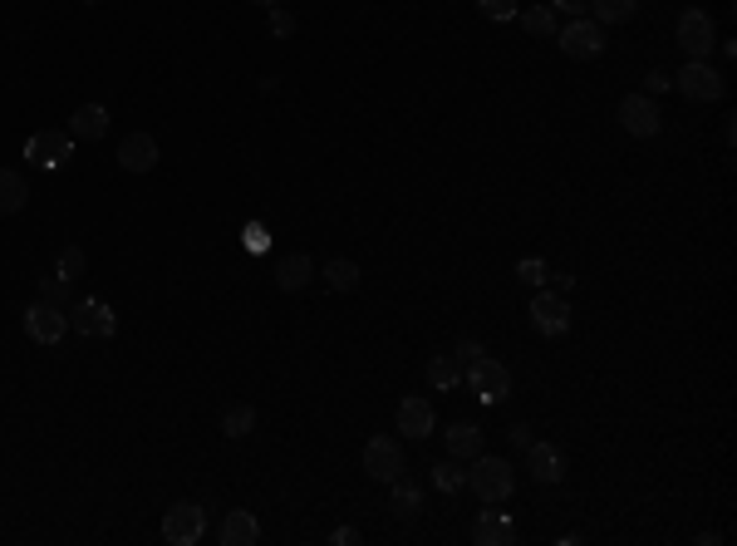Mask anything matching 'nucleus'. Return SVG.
Returning <instances> with one entry per match:
<instances>
[{
	"instance_id": "1",
	"label": "nucleus",
	"mask_w": 737,
	"mask_h": 546,
	"mask_svg": "<svg viewBox=\"0 0 737 546\" xmlns=\"http://www.w3.org/2000/svg\"><path fill=\"white\" fill-rule=\"evenodd\" d=\"M467 487L482 497V502H507L516 492V473H511L507 458H492V453H477L472 468H467Z\"/></svg>"
},
{
	"instance_id": "2",
	"label": "nucleus",
	"mask_w": 737,
	"mask_h": 546,
	"mask_svg": "<svg viewBox=\"0 0 737 546\" xmlns=\"http://www.w3.org/2000/svg\"><path fill=\"white\" fill-rule=\"evenodd\" d=\"M462 384L472 389V399L497 404V399H507L511 394V369L502 360H492V355H477V360L462 369Z\"/></svg>"
},
{
	"instance_id": "3",
	"label": "nucleus",
	"mask_w": 737,
	"mask_h": 546,
	"mask_svg": "<svg viewBox=\"0 0 737 546\" xmlns=\"http://www.w3.org/2000/svg\"><path fill=\"white\" fill-rule=\"evenodd\" d=\"M674 89H679L683 99H693V104H713V99L728 94V79H723L708 60H688L679 74H674Z\"/></svg>"
},
{
	"instance_id": "4",
	"label": "nucleus",
	"mask_w": 737,
	"mask_h": 546,
	"mask_svg": "<svg viewBox=\"0 0 737 546\" xmlns=\"http://www.w3.org/2000/svg\"><path fill=\"white\" fill-rule=\"evenodd\" d=\"M207 537V512L197 502H172L163 512V542L168 546H197Z\"/></svg>"
},
{
	"instance_id": "5",
	"label": "nucleus",
	"mask_w": 737,
	"mask_h": 546,
	"mask_svg": "<svg viewBox=\"0 0 737 546\" xmlns=\"http://www.w3.org/2000/svg\"><path fill=\"white\" fill-rule=\"evenodd\" d=\"M556 45H561V55H570V60H595V55H605V25H595L590 15H580V20H570L566 30H556Z\"/></svg>"
},
{
	"instance_id": "6",
	"label": "nucleus",
	"mask_w": 737,
	"mask_h": 546,
	"mask_svg": "<svg viewBox=\"0 0 737 546\" xmlns=\"http://www.w3.org/2000/svg\"><path fill=\"white\" fill-rule=\"evenodd\" d=\"M713 45H718V35H713L708 10H683L679 15V50L683 55H688V60H708Z\"/></svg>"
},
{
	"instance_id": "7",
	"label": "nucleus",
	"mask_w": 737,
	"mask_h": 546,
	"mask_svg": "<svg viewBox=\"0 0 737 546\" xmlns=\"http://www.w3.org/2000/svg\"><path fill=\"white\" fill-rule=\"evenodd\" d=\"M25 335H30L35 345H59V340L69 335V310L35 301L30 310H25Z\"/></svg>"
},
{
	"instance_id": "8",
	"label": "nucleus",
	"mask_w": 737,
	"mask_h": 546,
	"mask_svg": "<svg viewBox=\"0 0 737 546\" xmlns=\"http://www.w3.org/2000/svg\"><path fill=\"white\" fill-rule=\"evenodd\" d=\"M69 325L79 335H94V340H114L118 335V310L104 301H79L69 305Z\"/></svg>"
},
{
	"instance_id": "9",
	"label": "nucleus",
	"mask_w": 737,
	"mask_h": 546,
	"mask_svg": "<svg viewBox=\"0 0 737 546\" xmlns=\"http://www.w3.org/2000/svg\"><path fill=\"white\" fill-rule=\"evenodd\" d=\"M364 473L374 483H394L398 473H403V448H398L389 433H379V438L364 443Z\"/></svg>"
},
{
	"instance_id": "10",
	"label": "nucleus",
	"mask_w": 737,
	"mask_h": 546,
	"mask_svg": "<svg viewBox=\"0 0 737 546\" xmlns=\"http://www.w3.org/2000/svg\"><path fill=\"white\" fill-rule=\"evenodd\" d=\"M531 325H536L541 335H551V340H556V335H566V330H570V305H566V296L541 286V291L531 296Z\"/></svg>"
},
{
	"instance_id": "11",
	"label": "nucleus",
	"mask_w": 737,
	"mask_h": 546,
	"mask_svg": "<svg viewBox=\"0 0 737 546\" xmlns=\"http://www.w3.org/2000/svg\"><path fill=\"white\" fill-rule=\"evenodd\" d=\"M620 123H624V133H634V138H654L664 128V114H659V104L649 94H629L620 104Z\"/></svg>"
},
{
	"instance_id": "12",
	"label": "nucleus",
	"mask_w": 737,
	"mask_h": 546,
	"mask_svg": "<svg viewBox=\"0 0 737 546\" xmlns=\"http://www.w3.org/2000/svg\"><path fill=\"white\" fill-rule=\"evenodd\" d=\"M158 138L153 133H128L123 143H118V168L123 173H153L158 168Z\"/></svg>"
},
{
	"instance_id": "13",
	"label": "nucleus",
	"mask_w": 737,
	"mask_h": 546,
	"mask_svg": "<svg viewBox=\"0 0 737 546\" xmlns=\"http://www.w3.org/2000/svg\"><path fill=\"white\" fill-rule=\"evenodd\" d=\"M526 468L541 487H556L566 478V453L556 443H526Z\"/></svg>"
},
{
	"instance_id": "14",
	"label": "nucleus",
	"mask_w": 737,
	"mask_h": 546,
	"mask_svg": "<svg viewBox=\"0 0 737 546\" xmlns=\"http://www.w3.org/2000/svg\"><path fill=\"white\" fill-rule=\"evenodd\" d=\"M472 542L477 546H511L516 542L511 512H497V502H487V512H477V522H472Z\"/></svg>"
},
{
	"instance_id": "15",
	"label": "nucleus",
	"mask_w": 737,
	"mask_h": 546,
	"mask_svg": "<svg viewBox=\"0 0 737 546\" xmlns=\"http://www.w3.org/2000/svg\"><path fill=\"white\" fill-rule=\"evenodd\" d=\"M25 158L35 168H59L64 158H74V133H35L25 143Z\"/></svg>"
},
{
	"instance_id": "16",
	"label": "nucleus",
	"mask_w": 737,
	"mask_h": 546,
	"mask_svg": "<svg viewBox=\"0 0 737 546\" xmlns=\"http://www.w3.org/2000/svg\"><path fill=\"white\" fill-rule=\"evenodd\" d=\"M438 424V414H433V399H423V394H408L403 404H398V433L403 438H428Z\"/></svg>"
},
{
	"instance_id": "17",
	"label": "nucleus",
	"mask_w": 737,
	"mask_h": 546,
	"mask_svg": "<svg viewBox=\"0 0 737 546\" xmlns=\"http://www.w3.org/2000/svg\"><path fill=\"white\" fill-rule=\"evenodd\" d=\"M315 281V261L305 251H290L276 261V291H305Z\"/></svg>"
},
{
	"instance_id": "18",
	"label": "nucleus",
	"mask_w": 737,
	"mask_h": 546,
	"mask_svg": "<svg viewBox=\"0 0 737 546\" xmlns=\"http://www.w3.org/2000/svg\"><path fill=\"white\" fill-rule=\"evenodd\" d=\"M69 133H74L79 143H99V138H109V109H104V104H79L74 119H69Z\"/></svg>"
},
{
	"instance_id": "19",
	"label": "nucleus",
	"mask_w": 737,
	"mask_h": 546,
	"mask_svg": "<svg viewBox=\"0 0 737 546\" xmlns=\"http://www.w3.org/2000/svg\"><path fill=\"white\" fill-rule=\"evenodd\" d=\"M222 542H227V546H256V542H261V522H256L251 512H241V507H236V512L222 517Z\"/></svg>"
},
{
	"instance_id": "20",
	"label": "nucleus",
	"mask_w": 737,
	"mask_h": 546,
	"mask_svg": "<svg viewBox=\"0 0 737 546\" xmlns=\"http://www.w3.org/2000/svg\"><path fill=\"white\" fill-rule=\"evenodd\" d=\"M389 487H394V497H389V512H394L398 522H413V517L423 512V487L408 483L403 473H398V478H394Z\"/></svg>"
},
{
	"instance_id": "21",
	"label": "nucleus",
	"mask_w": 737,
	"mask_h": 546,
	"mask_svg": "<svg viewBox=\"0 0 737 546\" xmlns=\"http://www.w3.org/2000/svg\"><path fill=\"white\" fill-rule=\"evenodd\" d=\"M443 438H448V458H457V463H472L482 453V428L477 424H453Z\"/></svg>"
},
{
	"instance_id": "22",
	"label": "nucleus",
	"mask_w": 737,
	"mask_h": 546,
	"mask_svg": "<svg viewBox=\"0 0 737 546\" xmlns=\"http://www.w3.org/2000/svg\"><path fill=\"white\" fill-rule=\"evenodd\" d=\"M25 202H30V187H25V178H20L15 168H0V217L25 212Z\"/></svg>"
},
{
	"instance_id": "23",
	"label": "nucleus",
	"mask_w": 737,
	"mask_h": 546,
	"mask_svg": "<svg viewBox=\"0 0 737 546\" xmlns=\"http://www.w3.org/2000/svg\"><path fill=\"white\" fill-rule=\"evenodd\" d=\"M521 30L531 35V40H556V10L551 5H531V10H521Z\"/></svg>"
},
{
	"instance_id": "24",
	"label": "nucleus",
	"mask_w": 737,
	"mask_h": 546,
	"mask_svg": "<svg viewBox=\"0 0 737 546\" xmlns=\"http://www.w3.org/2000/svg\"><path fill=\"white\" fill-rule=\"evenodd\" d=\"M428 384H433V389H457V384H462L457 355H433V360H428Z\"/></svg>"
},
{
	"instance_id": "25",
	"label": "nucleus",
	"mask_w": 737,
	"mask_h": 546,
	"mask_svg": "<svg viewBox=\"0 0 737 546\" xmlns=\"http://www.w3.org/2000/svg\"><path fill=\"white\" fill-rule=\"evenodd\" d=\"M634 10H639V0H590L595 25H624Z\"/></svg>"
},
{
	"instance_id": "26",
	"label": "nucleus",
	"mask_w": 737,
	"mask_h": 546,
	"mask_svg": "<svg viewBox=\"0 0 737 546\" xmlns=\"http://www.w3.org/2000/svg\"><path fill=\"white\" fill-rule=\"evenodd\" d=\"M325 281H330V291H354L359 286V266L335 256V261H325Z\"/></svg>"
},
{
	"instance_id": "27",
	"label": "nucleus",
	"mask_w": 737,
	"mask_h": 546,
	"mask_svg": "<svg viewBox=\"0 0 737 546\" xmlns=\"http://www.w3.org/2000/svg\"><path fill=\"white\" fill-rule=\"evenodd\" d=\"M251 428H256V409L251 404H231L227 414H222V433L227 438H246Z\"/></svg>"
},
{
	"instance_id": "28",
	"label": "nucleus",
	"mask_w": 737,
	"mask_h": 546,
	"mask_svg": "<svg viewBox=\"0 0 737 546\" xmlns=\"http://www.w3.org/2000/svg\"><path fill=\"white\" fill-rule=\"evenodd\" d=\"M433 487H438V492H462V487H467V468H462L457 458L438 463V468H433Z\"/></svg>"
},
{
	"instance_id": "29",
	"label": "nucleus",
	"mask_w": 737,
	"mask_h": 546,
	"mask_svg": "<svg viewBox=\"0 0 737 546\" xmlns=\"http://www.w3.org/2000/svg\"><path fill=\"white\" fill-rule=\"evenodd\" d=\"M516 281L531 286V291H541V286L551 281V266H546L541 256H526V261H516Z\"/></svg>"
},
{
	"instance_id": "30",
	"label": "nucleus",
	"mask_w": 737,
	"mask_h": 546,
	"mask_svg": "<svg viewBox=\"0 0 737 546\" xmlns=\"http://www.w3.org/2000/svg\"><path fill=\"white\" fill-rule=\"evenodd\" d=\"M84 266H89V261H84V251H79V246H64V251H59V261H55V276H59V281H79V276H84Z\"/></svg>"
},
{
	"instance_id": "31",
	"label": "nucleus",
	"mask_w": 737,
	"mask_h": 546,
	"mask_svg": "<svg viewBox=\"0 0 737 546\" xmlns=\"http://www.w3.org/2000/svg\"><path fill=\"white\" fill-rule=\"evenodd\" d=\"M40 301L45 305H59V310H69V281H59V276H40Z\"/></svg>"
},
{
	"instance_id": "32",
	"label": "nucleus",
	"mask_w": 737,
	"mask_h": 546,
	"mask_svg": "<svg viewBox=\"0 0 737 546\" xmlns=\"http://www.w3.org/2000/svg\"><path fill=\"white\" fill-rule=\"evenodd\" d=\"M271 35H276V40L295 35V15H290V10H281V5H271Z\"/></svg>"
},
{
	"instance_id": "33",
	"label": "nucleus",
	"mask_w": 737,
	"mask_h": 546,
	"mask_svg": "<svg viewBox=\"0 0 737 546\" xmlns=\"http://www.w3.org/2000/svg\"><path fill=\"white\" fill-rule=\"evenodd\" d=\"M482 15L502 25V20H511V15H516V0H482Z\"/></svg>"
},
{
	"instance_id": "34",
	"label": "nucleus",
	"mask_w": 737,
	"mask_h": 546,
	"mask_svg": "<svg viewBox=\"0 0 737 546\" xmlns=\"http://www.w3.org/2000/svg\"><path fill=\"white\" fill-rule=\"evenodd\" d=\"M644 89H649V99H654V94H669V89H674V74H664V69H649V74H644Z\"/></svg>"
},
{
	"instance_id": "35",
	"label": "nucleus",
	"mask_w": 737,
	"mask_h": 546,
	"mask_svg": "<svg viewBox=\"0 0 737 546\" xmlns=\"http://www.w3.org/2000/svg\"><path fill=\"white\" fill-rule=\"evenodd\" d=\"M551 10H566V15H590V0H551Z\"/></svg>"
},
{
	"instance_id": "36",
	"label": "nucleus",
	"mask_w": 737,
	"mask_h": 546,
	"mask_svg": "<svg viewBox=\"0 0 737 546\" xmlns=\"http://www.w3.org/2000/svg\"><path fill=\"white\" fill-rule=\"evenodd\" d=\"M330 542H335V546H359V527H335V532H330Z\"/></svg>"
},
{
	"instance_id": "37",
	"label": "nucleus",
	"mask_w": 737,
	"mask_h": 546,
	"mask_svg": "<svg viewBox=\"0 0 737 546\" xmlns=\"http://www.w3.org/2000/svg\"><path fill=\"white\" fill-rule=\"evenodd\" d=\"M453 355H457V360H467V364H472L477 355H482V345H477V340H457V350H453Z\"/></svg>"
},
{
	"instance_id": "38",
	"label": "nucleus",
	"mask_w": 737,
	"mask_h": 546,
	"mask_svg": "<svg viewBox=\"0 0 737 546\" xmlns=\"http://www.w3.org/2000/svg\"><path fill=\"white\" fill-rule=\"evenodd\" d=\"M246 246H251V251H266V232H261V227H251V232H246Z\"/></svg>"
},
{
	"instance_id": "39",
	"label": "nucleus",
	"mask_w": 737,
	"mask_h": 546,
	"mask_svg": "<svg viewBox=\"0 0 737 546\" xmlns=\"http://www.w3.org/2000/svg\"><path fill=\"white\" fill-rule=\"evenodd\" d=\"M511 443H516V448H526V443H531V428L516 424V428H511Z\"/></svg>"
},
{
	"instance_id": "40",
	"label": "nucleus",
	"mask_w": 737,
	"mask_h": 546,
	"mask_svg": "<svg viewBox=\"0 0 737 546\" xmlns=\"http://www.w3.org/2000/svg\"><path fill=\"white\" fill-rule=\"evenodd\" d=\"M256 5H266V10H271V5H281V0H256Z\"/></svg>"
},
{
	"instance_id": "41",
	"label": "nucleus",
	"mask_w": 737,
	"mask_h": 546,
	"mask_svg": "<svg viewBox=\"0 0 737 546\" xmlns=\"http://www.w3.org/2000/svg\"><path fill=\"white\" fill-rule=\"evenodd\" d=\"M84 5H99V0H84Z\"/></svg>"
}]
</instances>
